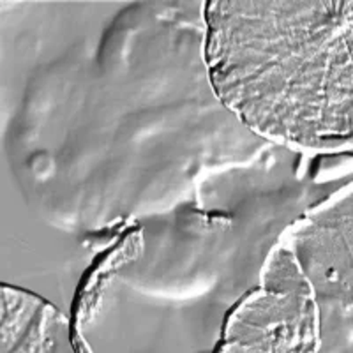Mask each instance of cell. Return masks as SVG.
Instances as JSON below:
<instances>
[{
    "label": "cell",
    "instance_id": "6da1fadb",
    "mask_svg": "<svg viewBox=\"0 0 353 353\" xmlns=\"http://www.w3.org/2000/svg\"><path fill=\"white\" fill-rule=\"evenodd\" d=\"M285 157L269 145L249 165L201 176L170 212L138 217L87 276L72 352L216 353L295 212Z\"/></svg>",
    "mask_w": 353,
    "mask_h": 353
}]
</instances>
